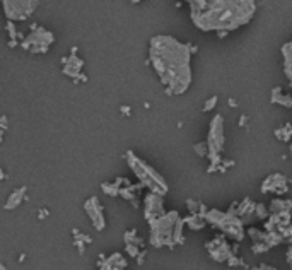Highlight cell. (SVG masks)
<instances>
[{"instance_id":"cell-1","label":"cell","mask_w":292,"mask_h":270,"mask_svg":"<svg viewBox=\"0 0 292 270\" xmlns=\"http://www.w3.org/2000/svg\"><path fill=\"white\" fill-rule=\"evenodd\" d=\"M191 45L157 34L149 45V60L168 94H184L191 84Z\"/></svg>"},{"instance_id":"cell-2","label":"cell","mask_w":292,"mask_h":270,"mask_svg":"<svg viewBox=\"0 0 292 270\" xmlns=\"http://www.w3.org/2000/svg\"><path fill=\"white\" fill-rule=\"evenodd\" d=\"M256 12L251 0H193L190 2V17L202 31L226 33L248 24Z\"/></svg>"},{"instance_id":"cell-3","label":"cell","mask_w":292,"mask_h":270,"mask_svg":"<svg viewBox=\"0 0 292 270\" xmlns=\"http://www.w3.org/2000/svg\"><path fill=\"white\" fill-rule=\"evenodd\" d=\"M183 224L184 219L179 217L175 210L151 222V245L156 248L164 245L173 248L176 243H183Z\"/></svg>"},{"instance_id":"cell-4","label":"cell","mask_w":292,"mask_h":270,"mask_svg":"<svg viewBox=\"0 0 292 270\" xmlns=\"http://www.w3.org/2000/svg\"><path fill=\"white\" fill-rule=\"evenodd\" d=\"M126 163L132 168V171L137 175V178L140 180L142 185H145L147 188H151V192L159 195L168 194V183L152 166H149L145 161H142L135 152L128 150L126 152Z\"/></svg>"},{"instance_id":"cell-5","label":"cell","mask_w":292,"mask_h":270,"mask_svg":"<svg viewBox=\"0 0 292 270\" xmlns=\"http://www.w3.org/2000/svg\"><path fill=\"white\" fill-rule=\"evenodd\" d=\"M207 145H209V173L212 171H226L224 166H221L222 163V147H224V118L221 115H215L212 123H210V132L209 138H207Z\"/></svg>"},{"instance_id":"cell-6","label":"cell","mask_w":292,"mask_h":270,"mask_svg":"<svg viewBox=\"0 0 292 270\" xmlns=\"http://www.w3.org/2000/svg\"><path fill=\"white\" fill-rule=\"evenodd\" d=\"M205 221L210 224L219 226L224 231L228 236L234 238L236 241H241L244 238V229H243V221L233 212H219V210H209L205 215Z\"/></svg>"},{"instance_id":"cell-7","label":"cell","mask_w":292,"mask_h":270,"mask_svg":"<svg viewBox=\"0 0 292 270\" xmlns=\"http://www.w3.org/2000/svg\"><path fill=\"white\" fill-rule=\"evenodd\" d=\"M53 41H55V36L50 31L40 28V26H33V33L28 34L21 45L31 53H46Z\"/></svg>"},{"instance_id":"cell-8","label":"cell","mask_w":292,"mask_h":270,"mask_svg":"<svg viewBox=\"0 0 292 270\" xmlns=\"http://www.w3.org/2000/svg\"><path fill=\"white\" fill-rule=\"evenodd\" d=\"M38 2H26V0H3V10L10 22L15 21H26L31 14L36 10Z\"/></svg>"},{"instance_id":"cell-9","label":"cell","mask_w":292,"mask_h":270,"mask_svg":"<svg viewBox=\"0 0 292 270\" xmlns=\"http://www.w3.org/2000/svg\"><path fill=\"white\" fill-rule=\"evenodd\" d=\"M163 215H164L163 195L154 194V192L145 195V219L149 222H154L159 217H163Z\"/></svg>"},{"instance_id":"cell-10","label":"cell","mask_w":292,"mask_h":270,"mask_svg":"<svg viewBox=\"0 0 292 270\" xmlns=\"http://www.w3.org/2000/svg\"><path fill=\"white\" fill-rule=\"evenodd\" d=\"M84 209H86L87 215H89V219L92 222V226H94L96 229L98 231L105 229L106 219H105V214H103V205H101V202H99L98 197H91V199L84 203Z\"/></svg>"},{"instance_id":"cell-11","label":"cell","mask_w":292,"mask_h":270,"mask_svg":"<svg viewBox=\"0 0 292 270\" xmlns=\"http://www.w3.org/2000/svg\"><path fill=\"white\" fill-rule=\"evenodd\" d=\"M205 248L209 250L210 257L214 258V260L217 262H229L231 258H233V252H231V246L228 245V241L224 240V238H215L210 243H207Z\"/></svg>"},{"instance_id":"cell-12","label":"cell","mask_w":292,"mask_h":270,"mask_svg":"<svg viewBox=\"0 0 292 270\" xmlns=\"http://www.w3.org/2000/svg\"><path fill=\"white\" fill-rule=\"evenodd\" d=\"M287 190H289V187H287V178L284 175H280V173H272V175H268L267 178L263 180V183H261V192H263V194L274 192L277 195H282V194H286Z\"/></svg>"},{"instance_id":"cell-13","label":"cell","mask_w":292,"mask_h":270,"mask_svg":"<svg viewBox=\"0 0 292 270\" xmlns=\"http://www.w3.org/2000/svg\"><path fill=\"white\" fill-rule=\"evenodd\" d=\"M63 65V74L72 77L74 80H86V75L82 74V65L84 62L77 57V48H72V53L68 59H65Z\"/></svg>"},{"instance_id":"cell-14","label":"cell","mask_w":292,"mask_h":270,"mask_svg":"<svg viewBox=\"0 0 292 270\" xmlns=\"http://www.w3.org/2000/svg\"><path fill=\"white\" fill-rule=\"evenodd\" d=\"M272 103L284 108H292V94L284 92L282 87H274L272 89Z\"/></svg>"},{"instance_id":"cell-15","label":"cell","mask_w":292,"mask_h":270,"mask_svg":"<svg viewBox=\"0 0 292 270\" xmlns=\"http://www.w3.org/2000/svg\"><path fill=\"white\" fill-rule=\"evenodd\" d=\"M26 194H28L26 187H21L19 190L12 192L10 197H9V200L3 203V209H5V210H12V209H15V207H19L22 203V200L26 199Z\"/></svg>"},{"instance_id":"cell-16","label":"cell","mask_w":292,"mask_h":270,"mask_svg":"<svg viewBox=\"0 0 292 270\" xmlns=\"http://www.w3.org/2000/svg\"><path fill=\"white\" fill-rule=\"evenodd\" d=\"M282 57H284V70L291 80V91H292V41L282 46Z\"/></svg>"},{"instance_id":"cell-17","label":"cell","mask_w":292,"mask_h":270,"mask_svg":"<svg viewBox=\"0 0 292 270\" xmlns=\"http://www.w3.org/2000/svg\"><path fill=\"white\" fill-rule=\"evenodd\" d=\"M125 267H126V260L121 257V253H113V255L106 260L103 270H123Z\"/></svg>"},{"instance_id":"cell-18","label":"cell","mask_w":292,"mask_h":270,"mask_svg":"<svg viewBox=\"0 0 292 270\" xmlns=\"http://www.w3.org/2000/svg\"><path fill=\"white\" fill-rule=\"evenodd\" d=\"M125 181H126L125 178H117L113 183H103V192L110 197H118L121 194V188H123V187H120V185L125 183Z\"/></svg>"},{"instance_id":"cell-19","label":"cell","mask_w":292,"mask_h":270,"mask_svg":"<svg viewBox=\"0 0 292 270\" xmlns=\"http://www.w3.org/2000/svg\"><path fill=\"white\" fill-rule=\"evenodd\" d=\"M184 222H186V224L190 226L191 229L198 231V229H202V227L205 226V217H203V215H200V214H190V217L184 219Z\"/></svg>"},{"instance_id":"cell-20","label":"cell","mask_w":292,"mask_h":270,"mask_svg":"<svg viewBox=\"0 0 292 270\" xmlns=\"http://www.w3.org/2000/svg\"><path fill=\"white\" fill-rule=\"evenodd\" d=\"M275 137L282 142H291L292 140V123H287V125L280 127V129L275 130Z\"/></svg>"},{"instance_id":"cell-21","label":"cell","mask_w":292,"mask_h":270,"mask_svg":"<svg viewBox=\"0 0 292 270\" xmlns=\"http://www.w3.org/2000/svg\"><path fill=\"white\" fill-rule=\"evenodd\" d=\"M195 152H197L200 157L209 156V145H207V142H200V144L195 145Z\"/></svg>"},{"instance_id":"cell-22","label":"cell","mask_w":292,"mask_h":270,"mask_svg":"<svg viewBox=\"0 0 292 270\" xmlns=\"http://www.w3.org/2000/svg\"><path fill=\"white\" fill-rule=\"evenodd\" d=\"M219 101V98L217 96H212V98L209 99V101H205V106H203V111H210V110H214L215 108V103Z\"/></svg>"},{"instance_id":"cell-23","label":"cell","mask_w":292,"mask_h":270,"mask_svg":"<svg viewBox=\"0 0 292 270\" xmlns=\"http://www.w3.org/2000/svg\"><path fill=\"white\" fill-rule=\"evenodd\" d=\"M256 212H258L256 215H258L260 219L267 217V210H265V205H261V203H260V205H256Z\"/></svg>"},{"instance_id":"cell-24","label":"cell","mask_w":292,"mask_h":270,"mask_svg":"<svg viewBox=\"0 0 292 270\" xmlns=\"http://www.w3.org/2000/svg\"><path fill=\"white\" fill-rule=\"evenodd\" d=\"M251 270H277L275 267H270V265H260V267H255Z\"/></svg>"},{"instance_id":"cell-25","label":"cell","mask_w":292,"mask_h":270,"mask_svg":"<svg viewBox=\"0 0 292 270\" xmlns=\"http://www.w3.org/2000/svg\"><path fill=\"white\" fill-rule=\"evenodd\" d=\"M229 105L234 108V106H236V101H234V99H229Z\"/></svg>"}]
</instances>
